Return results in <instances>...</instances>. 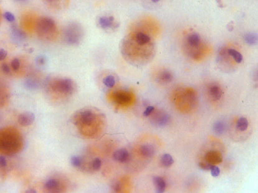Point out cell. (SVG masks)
<instances>
[{
  "instance_id": "ffe728a7",
  "label": "cell",
  "mask_w": 258,
  "mask_h": 193,
  "mask_svg": "<svg viewBox=\"0 0 258 193\" xmlns=\"http://www.w3.org/2000/svg\"><path fill=\"white\" fill-rule=\"evenodd\" d=\"M59 186V182L55 179H49L45 183V188L50 191H55L58 188Z\"/></svg>"
},
{
  "instance_id": "6da1fadb",
  "label": "cell",
  "mask_w": 258,
  "mask_h": 193,
  "mask_svg": "<svg viewBox=\"0 0 258 193\" xmlns=\"http://www.w3.org/2000/svg\"><path fill=\"white\" fill-rule=\"evenodd\" d=\"M85 32L82 25L77 22L69 23L63 32V39L69 45L77 46L83 41Z\"/></svg>"
},
{
  "instance_id": "8fae6325",
  "label": "cell",
  "mask_w": 258,
  "mask_h": 193,
  "mask_svg": "<svg viewBox=\"0 0 258 193\" xmlns=\"http://www.w3.org/2000/svg\"><path fill=\"white\" fill-rule=\"evenodd\" d=\"M131 37L138 44H140V45H146L151 41V39L148 35L142 32H137V33H135L134 37L133 36Z\"/></svg>"
},
{
  "instance_id": "ba28073f",
  "label": "cell",
  "mask_w": 258,
  "mask_h": 193,
  "mask_svg": "<svg viewBox=\"0 0 258 193\" xmlns=\"http://www.w3.org/2000/svg\"><path fill=\"white\" fill-rule=\"evenodd\" d=\"M113 158L116 162L120 163H126L130 159V154L127 149H117L114 153Z\"/></svg>"
},
{
  "instance_id": "e0dca14e",
  "label": "cell",
  "mask_w": 258,
  "mask_h": 193,
  "mask_svg": "<svg viewBox=\"0 0 258 193\" xmlns=\"http://www.w3.org/2000/svg\"><path fill=\"white\" fill-rule=\"evenodd\" d=\"M209 93L211 96L214 99V100H218L222 96V90L217 85L212 86L209 89Z\"/></svg>"
},
{
  "instance_id": "4316f807",
  "label": "cell",
  "mask_w": 258,
  "mask_h": 193,
  "mask_svg": "<svg viewBox=\"0 0 258 193\" xmlns=\"http://www.w3.org/2000/svg\"><path fill=\"white\" fill-rule=\"evenodd\" d=\"M213 164H210L207 162H200L199 163V166L201 169L203 170H209Z\"/></svg>"
},
{
  "instance_id": "f35d334b",
  "label": "cell",
  "mask_w": 258,
  "mask_h": 193,
  "mask_svg": "<svg viewBox=\"0 0 258 193\" xmlns=\"http://www.w3.org/2000/svg\"><path fill=\"white\" fill-rule=\"evenodd\" d=\"M17 1H24V0H17Z\"/></svg>"
},
{
  "instance_id": "3957f363",
  "label": "cell",
  "mask_w": 258,
  "mask_h": 193,
  "mask_svg": "<svg viewBox=\"0 0 258 193\" xmlns=\"http://www.w3.org/2000/svg\"><path fill=\"white\" fill-rule=\"evenodd\" d=\"M52 90L65 95H73L76 90V84L69 78H60L54 80L51 84Z\"/></svg>"
},
{
  "instance_id": "d590c367",
  "label": "cell",
  "mask_w": 258,
  "mask_h": 193,
  "mask_svg": "<svg viewBox=\"0 0 258 193\" xmlns=\"http://www.w3.org/2000/svg\"><path fill=\"white\" fill-rule=\"evenodd\" d=\"M26 193H36V191L33 189H29L26 190Z\"/></svg>"
},
{
  "instance_id": "d6a6232c",
  "label": "cell",
  "mask_w": 258,
  "mask_h": 193,
  "mask_svg": "<svg viewBox=\"0 0 258 193\" xmlns=\"http://www.w3.org/2000/svg\"><path fill=\"white\" fill-rule=\"evenodd\" d=\"M1 69H2L4 73H9L11 71L9 67L7 66V64H3L2 65V67H1Z\"/></svg>"
},
{
  "instance_id": "603a6c76",
  "label": "cell",
  "mask_w": 258,
  "mask_h": 193,
  "mask_svg": "<svg viewBox=\"0 0 258 193\" xmlns=\"http://www.w3.org/2000/svg\"><path fill=\"white\" fill-rule=\"evenodd\" d=\"M228 53L233 58H234V60H235L236 62L240 63L242 62L243 60L242 55H241L239 52L236 51V50L232 49H229Z\"/></svg>"
},
{
  "instance_id": "8992f818",
  "label": "cell",
  "mask_w": 258,
  "mask_h": 193,
  "mask_svg": "<svg viewBox=\"0 0 258 193\" xmlns=\"http://www.w3.org/2000/svg\"><path fill=\"white\" fill-rule=\"evenodd\" d=\"M114 101L120 105H126L132 100L131 95L125 91H116L114 94Z\"/></svg>"
},
{
  "instance_id": "44dd1931",
  "label": "cell",
  "mask_w": 258,
  "mask_h": 193,
  "mask_svg": "<svg viewBox=\"0 0 258 193\" xmlns=\"http://www.w3.org/2000/svg\"><path fill=\"white\" fill-rule=\"evenodd\" d=\"M189 44L192 47H197L200 43V37L197 33H193L190 34L188 38Z\"/></svg>"
},
{
  "instance_id": "5b68a950",
  "label": "cell",
  "mask_w": 258,
  "mask_h": 193,
  "mask_svg": "<svg viewBox=\"0 0 258 193\" xmlns=\"http://www.w3.org/2000/svg\"><path fill=\"white\" fill-rule=\"evenodd\" d=\"M78 118L80 123L84 126H90L95 120V114L91 109H83L78 113Z\"/></svg>"
},
{
  "instance_id": "7a4b0ae2",
  "label": "cell",
  "mask_w": 258,
  "mask_h": 193,
  "mask_svg": "<svg viewBox=\"0 0 258 193\" xmlns=\"http://www.w3.org/2000/svg\"><path fill=\"white\" fill-rule=\"evenodd\" d=\"M36 29L39 35L47 40L54 39L58 31L55 21L49 17L40 18L37 24Z\"/></svg>"
},
{
  "instance_id": "cb8c5ba5",
  "label": "cell",
  "mask_w": 258,
  "mask_h": 193,
  "mask_svg": "<svg viewBox=\"0 0 258 193\" xmlns=\"http://www.w3.org/2000/svg\"><path fill=\"white\" fill-rule=\"evenodd\" d=\"M71 162L72 165L74 167L79 168L82 164V159L79 157L73 156L71 159Z\"/></svg>"
},
{
  "instance_id": "83f0119b",
  "label": "cell",
  "mask_w": 258,
  "mask_h": 193,
  "mask_svg": "<svg viewBox=\"0 0 258 193\" xmlns=\"http://www.w3.org/2000/svg\"><path fill=\"white\" fill-rule=\"evenodd\" d=\"M210 170L211 171V175L214 177H218L220 174V169L218 167L212 165Z\"/></svg>"
},
{
  "instance_id": "30bf717a",
  "label": "cell",
  "mask_w": 258,
  "mask_h": 193,
  "mask_svg": "<svg viewBox=\"0 0 258 193\" xmlns=\"http://www.w3.org/2000/svg\"><path fill=\"white\" fill-rule=\"evenodd\" d=\"M169 119V117L168 115L165 113H157L156 115H154L153 117V122L154 124L159 126H163L167 124L168 121Z\"/></svg>"
},
{
  "instance_id": "484cf974",
  "label": "cell",
  "mask_w": 258,
  "mask_h": 193,
  "mask_svg": "<svg viewBox=\"0 0 258 193\" xmlns=\"http://www.w3.org/2000/svg\"><path fill=\"white\" fill-rule=\"evenodd\" d=\"M12 67L13 70L17 71L20 68V62L18 58H14L11 63Z\"/></svg>"
},
{
  "instance_id": "f546056e",
  "label": "cell",
  "mask_w": 258,
  "mask_h": 193,
  "mask_svg": "<svg viewBox=\"0 0 258 193\" xmlns=\"http://www.w3.org/2000/svg\"><path fill=\"white\" fill-rule=\"evenodd\" d=\"M154 111V107L153 106H149L146 108L145 111L143 113V115L146 117H149L153 113Z\"/></svg>"
},
{
  "instance_id": "d4e9b609",
  "label": "cell",
  "mask_w": 258,
  "mask_h": 193,
  "mask_svg": "<svg viewBox=\"0 0 258 193\" xmlns=\"http://www.w3.org/2000/svg\"><path fill=\"white\" fill-rule=\"evenodd\" d=\"M92 168L94 170H98L101 168L102 165V161L99 158H95L94 160H93L92 162Z\"/></svg>"
},
{
  "instance_id": "1f68e13d",
  "label": "cell",
  "mask_w": 258,
  "mask_h": 193,
  "mask_svg": "<svg viewBox=\"0 0 258 193\" xmlns=\"http://www.w3.org/2000/svg\"><path fill=\"white\" fill-rule=\"evenodd\" d=\"M7 52L4 49H0V61L3 60L4 59L6 58L7 56Z\"/></svg>"
},
{
  "instance_id": "8d00e7d4",
  "label": "cell",
  "mask_w": 258,
  "mask_h": 193,
  "mask_svg": "<svg viewBox=\"0 0 258 193\" xmlns=\"http://www.w3.org/2000/svg\"><path fill=\"white\" fill-rule=\"evenodd\" d=\"M153 2H154V3H157V2H158L159 1H160V0H151Z\"/></svg>"
},
{
  "instance_id": "7c38bea8",
  "label": "cell",
  "mask_w": 258,
  "mask_h": 193,
  "mask_svg": "<svg viewBox=\"0 0 258 193\" xmlns=\"http://www.w3.org/2000/svg\"><path fill=\"white\" fill-rule=\"evenodd\" d=\"M153 182L156 187L157 193H164L166 187V184L164 179L159 177H154Z\"/></svg>"
},
{
  "instance_id": "7402d4cb",
  "label": "cell",
  "mask_w": 258,
  "mask_h": 193,
  "mask_svg": "<svg viewBox=\"0 0 258 193\" xmlns=\"http://www.w3.org/2000/svg\"><path fill=\"white\" fill-rule=\"evenodd\" d=\"M161 162L162 164L165 167H169L173 163L174 160L170 154H165L161 157Z\"/></svg>"
},
{
  "instance_id": "4fadbf2b",
  "label": "cell",
  "mask_w": 258,
  "mask_h": 193,
  "mask_svg": "<svg viewBox=\"0 0 258 193\" xmlns=\"http://www.w3.org/2000/svg\"><path fill=\"white\" fill-rule=\"evenodd\" d=\"M140 153L143 157L150 158L154 155L155 150L151 145L146 144L141 147Z\"/></svg>"
},
{
  "instance_id": "e575fe53",
  "label": "cell",
  "mask_w": 258,
  "mask_h": 193,
  "mask_svg": "<svg viewBox=\"0 0 258 193\" xmlns=\"http://www.w3.org/2000/svg\"><path fill=\"white\" fill-rule=\"evenodd\" d=\"M7 166V160L5 157L0 156V166L1 167H5Z\"/></svg>"
},
{
  "instance_id": "2e32d148",
  "label": "cell",
  "mask_w": 258,
  "mask_h": 193,
  "mask_svg": "<svg viewBox=\"0 0 258 193\" xmlns=\"http://www.w3.org/2000/svg\"><path fill=\"white\" fill-rule=\"evenodd\" d=\"M248 126V122L246 118L240 117L236 123V128L237 130L240 131H246Z\"/></svg>"
},
{
  "instance_id": "74e56055",
  "label": "cell",
  "mask_w": 258,
  "mask_h": 193,
  "mask_svg": "<svg viewBox=\"0 0 258 193\" xmlns=\"http://www.w3.org/2000/svg\"><path fill=\"white\" fill-rule=\"evenodd\" d=\"M48 1H54V0H47Z\"/></svg>"
},
{
  "instance_id": "4dcf8cb0",
  "label": "cell",
  "mask_w": 258,
  "mask_h": 193,
  "mask_svg": "<svg viewBox=\"0 0 258 193\" xmlns=\"http://www.w3.org/2000/svg\"><path fill=\"white\" fill-rule=\"evenodd\" d=\"M112 188H113L114 191V192H116V193L120 192V191H121V189H122V187H121V185H120V183L118 182H115V183H114L113 184Z\"/></svg>"
},
{
  "instance_id": "277c9868",
  "label": "cell",
  "mask_w": 258,
  "mask_h": 193,
  "mask_svg": "<svg viewBox=\"0 0 258 193\" xmlns=\"http://www.w3.org/2000/svg\"><path fill=\"white\" fill-rule=\"evenodd\" d=\"M97 25L106 32H114L118 28L120 24L113 16H101L97 19Z\"/></svg>"
},
{
  "instance_id": "836d02e7",
  "label": "cell",
  "mask_w": 258,
  "mask_h": 193,
  "mask_svg": "<svg viewBox=\"0 0 258 193\" xmlns=\"http://www.w3.org/2000/svg\"><path fill=\"white\" fill-rule=\"evenodd\" d=\"M45 62V58H44V57L40 56V57H39L38 58H37V63L39 65H40V66L44 65Z\"/></svg>"
},
{
  "instance_id": "ac0fdd59",
  "label": "cell",
  "mask_w": 258,
  "mask_h": 193,
  "mask_svg": "<svg viewBox=\"0 0 258 193\" xmlns=\"http://www.w3.org/2000/svg\"><path fill=\"white\" fill-rule=\"evenodd\" d=\"M244 39L247 44L251 45L256 44L258 41V36L255 33H247L244 35Z\"/></svg>"
},
{
  "instance_id": "f1b7e54d",
  "label": "cell",
  "mask_w": 258,
  "mask_h": 193,
  "mask_svg": "<svg viewBox=\"0 0 258 193\" xmlns=\"http://www.w3.org/2000/svg\"><path fill=\"white\" fill-rule=\"evenodd\" d=\"M4 17L9 22H13V21H15V17L14 15H13L11 12H9V11L5 12L4 13Z\"/></svg>"
},
{
  "instance_id": "52a82bcc",
  "label": "cell",
  "mask_w": 258,
  "mask_h": 193,
  "mask_svg": "<svg viewBox=\"0 0 258 193\" xmlns=\"http://www.w3.org/2000/svg\"><path fill=\"white\" fill-rule=\"evenodd\" d=\"M35 120V115L31 112H26L19 115L18 122L22 127H26L33 123Z\"/></svg>"
},
{
  "instance_id": "d6986e66",
  "label": "cell",
  "mask_w": 258,
  "mask_h": 193,
  "mask_svg": "<svg viewBox=\"0 0 258 193\" xmlns=\"http://www.w3.org/2000/svg\"><path fill=\"white\" fill-rule=\"evenodd\" d=\"M213 130L214 133L218 135L222 134L225 130V125L224 122L222 121H218L216 122L213 125Z\"/></svg>"
},
{
  "instance_id": "9a60e30c",
  "label": "cell",
  "mask_w": 258,
  "mask_h": 193,
  "mask_svg": "<svg viewBox=\"0 0 258 193\" xmlns=\"http://www.w3.org/2000/svg\"><path fill=\"white\" fill-rule=\"evenodd\" d=\"M173 79V76L169 72L164 71L160 73L158 77V80L161 83H169Z\"/></svg>"
},
{
  "instance_id": "9c48e42d",
  "label": "cell",
  "mask_w": 258,
  "mask_h": 193,
  "mask_svg": "<svg viewBox=\"0 0 258 193\" xmlns=\"http://www.w3.org/2000/svg\"><path fill=\"white\" fill-rule=\"evenodd\" d=\"M205 160L208 163L211 164H216L222 162V157L221 154L217 151H209L205 155Z\"/></svg>"
},
{
  "instance_id": "5bb4252c",
  "label": "cell",
  "mask_w": 258,
  "mask_h": 193,
  "mask_svg": "<svg viewBox=\"0 0 258 193\" xmlns=\"http://www.w3.org/2000/svg\"><path fill=\"white\" fill-rule=\"evenodd\" d=\"M103 84L107 88H113L116 83V80L115 77L112 75H109L105 77L102 80Z\"/></svg>"
}]
</instances>
